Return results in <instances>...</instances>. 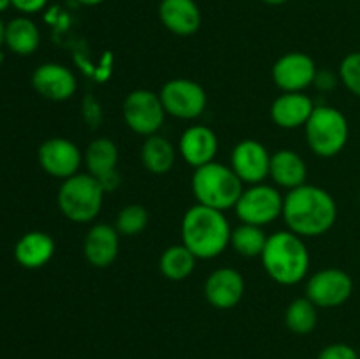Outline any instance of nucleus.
<instances>
[{"label": "nucleus", "instance_id": "0eeeda50", "mask_svg": "<svg viewBox=\"0 0 360 359\" xmlns=\"http://www.w3.org/2000/svg\"><path fill=\"white\" fill-rule=\"evenodd\" d=\"M165 108L160 94L139 88L130 92L123 101V120L127 127L139 136H153L160 130L165 120Z\"/></svg>", "mask_w": 360, "mask_h": 359}, {"label": "nucleus", "instance_id": "f257e3e1", "mask_svg": "<svg viewBox=\"0 0 360 359\" xmlns=\"http://www.w3.org/2000/svg\"><path fill=\"white\" fill-rule=\"evenodd\" d=\"M281 215L288 231L301 238H313L333 229L338 218V206L327 190L304 183L283 197Z\"/></svg>", "mask_w": 360, "mask_h": 359}, {"label": "nucleus", "instance_id": "ddd939ff", "mask_svg": "<svg viewBox=\"0 0 360 359\" xmlns=\"http://www.w3.org/2000/svg\"><path fill=\"white\" fill-rule=\"evenodd\" d=\"M271 155L262 143L245 139L238 143L231 155V168L243 183L257 185L269 176Z\"/></svg>", "mask_w": 360, "mask_h": 359}, {"label": "nucleus", "instance_id": "2f4dec72", "mask_svg": "<svg viewBox=\"0 0 360 359\" xmlns=\"http://www.w3.org/2000/svg\"><path fill=\"white\" fill-rule=\"evenodd\" d=\"M315 84L319 88H322V90H329V88H333L334 84H336V77H334L330 73H322V74L316 73Z\"/></svg>", "mask_w": 360, "mask_h": 359}, {"label": "nucleus", "instance_id": "c756f323", "mask_svg": "<svg viewBox=\"0 0 360 359\" xmlns=\"http://www.w3.org/2000/svg\"><path fill=\"white\" fill-rule=\"evenodd\" d=\"M316 359H360L357 351L347 344H330L320 351Z\"/></svg>", "mask_w": 360, "mask_h": 359}, {"label": "nucleus", "instance_id": "c85d7f7f", "mask_svg": "<svg viewBox=\"0 0 360 359\" xmlns=\"http://www.w3.org/2000/svg\"><path fill=\"white\" fill-rule=\"evenodd\" d=\"M340 77L345 87L360 99V51L345 56L340 65Z\"/></svg>", "mask_w": 360, "mask_h": 359}, {"label": "nucleus", "instance_id": "f8f14e48", "mask_svg": "<svg viewBox=\"0 0 360 359\" xmlns=\"http://www.w3.org/2000/svg\"><path fill=\"white\" fill-rule=\"evenodd\" d=\"M316 65L301 51L285 53L273 65V81L283 92H302L315 83Z\"/></svg>", "mask_w": 360, "mask_h": 359}, {"label": "nucleus", "instance_id": "473e14b6", "mask_svg": "<svg viewBox=\"0 0 360 359\" xmlns=\"http://www.w3.org/2000/svg\"><path fill=\"white\" fill-rule=\"evenodd\" d=\"M77 4H81V6H86V7H94V6H98V4H102L104 0H76Z\"/></svg>", "mask_w": 360, "mask_h": 359}, {"label": "nucleus", "instance_id": "412c9836", "mask_svg": "<svg viewBox=\"0 0 360 359\" xmlns=\"http://www.w3.org/2000/svg\"><path fill=\"white\" fill-rule=\"evenodd\" d=\"M55 256V241L48 232L30 231L18 239L14 246V259L27 270L46 266Z\"/></svg>", "mask_w": 360, "mask_h": 359}, {"label": "nucleus", "instance_id": "393cba45", "mask_svg": "<svg viewBox=\"0 0 360 359\" xmlns=\"http://www.w3.org/2000/svg\"><path fill=\"white\" fill-rule=\"evenodd\" d=\"M195 263L197 257L181 243V245H172L165 248L160 256L158 266H160V273L167 280L181 282L193 273Z\"/></svg>", "mask_w": 360, "mask_h": 359}, {"label": "nucleus", "instance_id": "9b49d317", "mask_svg": "<svg viewBox=\"0 0 360 359\" xmlns=\"http://www.w3.org/2000/svg\"><path fill=\"white\" fill-rule=\"evenodd\" d=\"M39 164L48 175L67 180L77 175L83 153L72 141L65 137H51L39 146Z\"/></svg>", "mask_w": 360, "mask_h": 359}, {"label": "nucleus", "instance_id": "4468645a", "mask_svg": "<svg viewBox=\"0 0 360 359\" xmlns=\"http://www.w3.org/2000/svg\"><path fill=\"white\" fill-rule=\"evenodd\" d=\"M32 87L41 97L53 102L69 101L77 90L76 76L62 63L48 62L39 65L32 74Z\"/></svg>", "mask_w": 360, "mask_h": 359}, {"label": "nucleus", "instance_id": "4be33fe9", "mask_svg": "<svg viewBox=\"0 0 360 359\" xmlns=\"http://www.w3.org/2000/svg\"><path fill=\"white\" fill-rule=\"evenodd\" d=\"M269 176L276 185L283 189H297L308 178V168L299 153L292 150H280L271 155Z\"/></svg>", "mask_w": 360, "mask_h": 359}, {"label": "nucleus", "instance_id": "20e7f679", "mask_svg": "<svg viewBox=\"0 0 360 359\" xmlns=\"http://www.w3.org/2000/svg\"><path fill=\"white\" fill-rule=\"evenodd\" d=\"M243 182L231 165L210 162L195 169L192 176V192L197 204L227 211L238 204L243 194Z\"/></svg>", "mask_w": 360, "mask_h": 359}, {"label": "nucleus", "instance_id": "dca6fc26", "mask_svg": "<svg viewBox=\"0 0 360 359\" xmlns=\"http://www.w3.org/2000/svg\"><path fill=\"white\" fill-rule=\"evenodd\" d=\"M84 164L88 172L101 182L104 190H115L120 183L118 146L108 137H97L84 151Z\"/></svg>", "mask_w": 360, "mask_h": 359}, {"label": "nucleus", "instance_id": "423d86ee", "mask_svg": "<svg viewBox=\"0 0 360 359\" xmlns=\"http://www.w3.org/2000/svg\"><path fill=\"white\" fill-rule=\"evenodd\" d=\"M304 129L309 150L322 158L336 157L350 136L347 116L333 106H316Z\"/></svg>", "mask_w": 360, "mask_h": 359}, {"label": "nucleus", "instance_id": "5701e85b", "mask_svg": "<svg viewBox=\"0 0 360 359\" xmlns=\"http://www.w3.org/2000/svg\"><path fill=\"white\" fill-rule=\"evenodd\" d=\"M41 44V32L28 16L13 18L6 25V46L20 56H28L37 51Z\"/></svg>", "mask_w": 360, "mask_h": 359}, {"label": "nucleus", "instance_id": "2eb2a0df", "mask_svg": "<svg viewBox=\"0 0 360 359\" xmlns=\"http://www.w3.org/2000/svg\"><path fill=\"white\" fill-rule=\"evenodd\" d=\"M207 303L218 310H231L245 296V278L234 267H218L204 284Z\"/></svg>", "mask_w": 360, "mask_h": 359}, {"label": "nucleus", "instance_id": "c9c22d12", "mask_svg": "<svg viewBox=\"0 0 360 359\" xmlns=\"http://www.w3.org/2000/svg\"><path fill=\"white\" fill-rule=\"evenodd\" d=\"M11 7V0H0V13L7 11Z\"/></svg>", "mask_w": 360, "mask_h": 359}, {"label": "nucleus", "instance_id": "72a5a7b5", "mask_svg": "<svg viewBox=\"0 0 360 359\" xmlns=\"http://www.w3.org/2000/svg\"><path fill=\"white\" fill-rule=\"evenodd\" d=\"M2 44H6V23L0 20V48H2Z\"/></svg>", "mask_w": 360, "mask_h": 359}, {"label": "nucleus", "instance_id": "aec40b11", "mask_svg": "<svg viewBox=\"0 0 360 359\" xmlns=\"http://www.w3.org/2000/svg\"><path fill=\"white\" fill-rule=\"evenodd\" d=\"M316 106L302 92H283L271 106V118L281 129H299L308 123Z\"/></svg>", "mask_w": 360, "mask_h": 359}, {"label": "nucleus", "instance_id": "a878e982", "mask_svg": "<svg viewBox=\"0 0 360 359\" xmlns=\"http://www.w3.org/2000/svg\"><path fill=\"white\" fill-rule=\"evenodd\" d=\"M319 322L316 306L308 298L294 299L285 312V324L295 334H309Z\"/></svg>", "mask_w": 360, "mask_h": 359}, {"label": "nucleus", "instance_id": "1a4fd4ad", "mask_svg": "<svg viewBox=\"0 0 360 359\" xmlns=\"http://www.w3.org/2000/svg\"><path fill=\"white\" fill-rule=\"evenodd\" d=\"M160 99L165 113L181 120L199 118L207 106L206 90L197 81L186 77L167 81L162 87Z\"/></svg>", "mask_w": 360, "mask_h": 359}, {"label": "nucleus", "instance_id": "9d476101", "mask_svg": "<svg viewBox=\"0 0 360 359\" xmlns=\"http://www.w3.org/2000/svg\"><path fill=\"white\" fill-rule=\"evenodd\" d=\"M354 292L350 275L338 267H327L313 275L306 284V298L316 308H336L347 303Z\"/></svg>", "mask_w": 360, "mask_h": 359}, {"label": "nucleus", "instance_id": "6ab92c4d", "mask_svg": "<svg viewBox=\"0 0 360 359\" xmlns=\"http://www.w3.org/2000/svg\"><path fill=\"white\" fill-rule=\"evenodd\" d=\"M120 252V232L109 224H95L84 236L83 253L94 267H108Z\"/></svg>", "mask_w": 360, "mask_h": 359}, {"label": "nucleus", "instance_id": "bb28decb", "mask_svg": "<svg viewBox=\"0 0 360 359\" xmlns=\"http://www.w3.org/2000/svg\"><path fill=\"white\" fill-rule=\"evenodd\" d=\"M269 236L262 227L252 224H241L231 234V245L238 253L245 257H260Z\"/></svg>", "mask_w": 360, "mask_h": 359}, {"label": "nucleus", "instance_id": "cd10ccee", "mask_svg": "<svg viewBox=\"0 0 360 359\" xmlns=\"http://www.w3.org/2000/svg\"><path fill=\"white\" fill-rule=\"evenodd\" d=\"M150 213L143 204H129L116 217V231L123 236H136L146 229Z\"/></svg>", "mask_w": 360, "mask_h": 359}, {"label": "nucleus", "instance_id": "7ed1b4c3", "mask_svg": "<svg viewBox=\"0 0 360 359\" xmlns=\"http://www.w3.org/2000/svg\"><path fill=\"white\" fill-rule=\"evenodd\" d=\"M262 266L271 280L280 285H295L302 282L309 270V252L301 236L292 231H278L267 238Z\"/></svg>", "mask_w": 360, "mask_h": 359}, {"label": "nucleus", "instance_id": "7c9ffc66", "mask_svg": "<svg viewBox=\"0 0 360 359\" xmlns=\"http://www.w3.org/2000/svg\"><path fill=\"white\" fill-rule=\"evenodd\" d=\"M11 6L16 11H20L23 16H30V14L39 13L48 6V0H11Z\"/></svg>", "mask_w": 360, "mask_h": 359}, {"label": "nucleus", "instance_id": "a211bd4d", "mask_svg": "<svg viewBox=\"0 0 360 359\" xmlns=\"http://www.w3.org/2000/svg\"><path fill=\"white\" fill-rule=\"evenodd\" d=\"M179 151L183 160L193 169L210 164L214 160L218 151L217 134L206 125L188 127L179 139Z\"/></svg>", "mask_w": 360, "mask_h": 359}, {"label": "nucleus", "instance_id": "f704fd0d", "mask_svg": "<svg viewBox=\"0 0 360 359\" xmlns=\"http://www.w3.org/2000/svg\"><path fill=\"white\" fill-rule=\"evenodd\" d=\"M264 4H267V6H281V4L288 2V0H262Z\"/></svg>", "mask_w": 360, "mask_h": 359}, {"label": "nucleus", "instance_id": "f3484780", "mask_svg": "<svg viewBox=\"0 0 360 359\" xmlns=\"http://www.w3.org/2000/svg\"><path fill=\"white\" fill-rule=\"evenodd\" d=\"M158 16L169 32L181 37L193 35L202 23V14L195 0H162Z\"/></svg>", "mask_w": 360, "mask_h": 359}, {"label": "nucleus", "instance_id": "6e6552de", "mask_svg": "<svg viewBox=\"0 0 360 359\" xmlns=\"http://www.w3.org/2000/svg\"><path fill=\"white\" fill-rule=\"evenodd\" d=\"M234 208L243 224L264 227L283 213V197L274 187L257 183V185L243 190Z\"/></svg>", "mask_w": 360, "mask_h": 359}, {"label": "nucleus", "instance_id": "b1692460", "mask_svg": "<svg viewBox=\"0 0 360 359\" xmlns=\"http://www.w3.org/2000/svg\"><path fill=\"white\" fill-rule=\"evenodd\" d=\"M141 160L146 171L153 175H165L176 162V150L165 137L153 134L144 139L141 146Z\"/></svg>", "mask_w": 360, "mask_h": 359}, {"label": "nucleus", "instance_id": "39448f33", "mask_svg": "<svg viewBox=\"0 0 360 359\" xmlns=\"http://www.w3.org/2000/svg\"><path fill=\"white\" fill-rule=\"evenodd\" d=\"M104 194V187L90 172H77L63 180L56 201L63 217L76 224H86L101 213Z\"/></svg>", "mask_w": 360, "mask_h": 359}, {"label": "nucleus", "instance_id": "f03ea898", "mask_svg": "<svg viewBox=\"0 0 360 359\" xmlns=\"http://www.w3.org/2000/svg\"><path fill=\"white\" fill-rule=\"evenodd\" d=\"M232 229L224 211L195 204L181 220L183 245L197 259H214L231 245Z\"/></svg>", "mask_w": 360, "mask_h": 359}]
</instances>
